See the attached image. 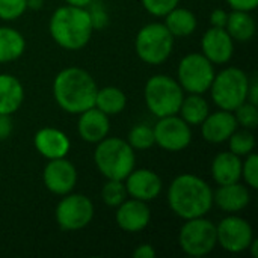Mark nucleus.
<instances>
[{
  "mask_svg": "<svg viewBox=\"0 0 258 258\" xmlns=\"http://www.w3.org/2000/svg\"><path fill=\"white\" fill-rule=\"evenodd\" d=\"M127 142H128V145L135 151L150 150L153 145H156L154 144V132H153V127H150L147 124H136L128 132Z\"/></svg>",
  "mask_w": 258,
  "mask_h": 258,
  "instance_id": "c85d7f7f",
  "label": "nucleus"
},
{
  "mask_svg": "<svg viewBox=\"0 0 258 258\" xmlns=\"http://www.w3.org/2000/svg\"><path fill=\"white\" fill-rule=\"evenodd\" d=\"M163 24L166 26V29L171 32L174 38H184V36H190L197 30L198 20L190 9L177 6L165 15Z\"/></svg>",
  "mask_w": 258,
  "mask_h": 258,
  "instance_id": "b1692460",
  "label": "nucleus"
},
{
  "mask_svg": "<svg viewBox=\"0 0 258 258\" xmlns=\"http://www.w3.org/2000/svg\"><path fill=\"white\" fill-rule=\"evenodd\" d=\"M231 9L234 11H248L252 12L258 6V0H227Z\"/></svg>",
  "mask_w": 258,
  "mask_h": 258,
  "instance_id": "4c0bfd02",
  "label": "nucleus"
},
{
  "mask_svg": "<svg viewBox=\"0 0 258 258\" xmlns=\"http://www.w3.org/2000/svg\"><path fill=\"white\" fill-rule=\"evenodd\" d=\"M94 162L106 180H125L136 166V151L121 138H104L95 144Z\"/></svg>",
  "mask_w": 258,
  "mask_h": 258,
  "instance_id": "20e7f679",
  "label": "nucleus"
},
{
  "mask_svg": "<svg viewBox=\"0 0 258 258\" xmlns=\"http://www.w3.org/2000/svg\"><path fill=\"white\" fill-rule=\"evenodd\" d=\"M27 11L26 0H0V20L14 21Z\"/></svg>",
  "mask_w": 258,
  "mask_h": 258,
  "instance_id": "473e14b6",
  "label": "nucleus"
},
{
  "mask_svg": "<svg viewBox=\"0 0 258 258\" xmlns=\"http://www.w3.org/2000/svg\"><path fill=\"white\" fill-rule=\"evenodd\" d=\"M201 135L206 142L210 144H224L228 138L239 128L234 113L230 110H216L210 112L207 118L201 122Z\"/></svg>",
  "mask_w": 258,
  "mask_h": 258,
  "instance_id": "f3484780",
  "label": "nucleus"
},
{
  "mask_svg": "<svg viewBox=\"0 0 258 258\" xmlns=\"http://www.w3.org/2000/svg\"><path fill=\"white\" fill-rule=\"evenodd\" d=\"M144 9L154 17H165L169 11L178 6L180 0H141Z\"/></svg>",
  "mask_w": 258,
  "mask_h": 258,
  "instance_id": "f704fd0d",
  "label": "nucleus"
},
{
  "mask_svg": "<svg viewBox=\"0 0 258 258\" xmlns=\"http://www.w3.org/2000/svg\"><path fill=\"white\" fill-rule=\"evenodd\" d=\"M48 32L59 47L76 51L88 45L94 27L86 8L65 5L53 12L48 21Z\"/></svg>",
  "mask_w": 258,
  "mask_h": 258,
  "instance_id": "7ed1b4c3",
  "label": "nucleus"
},
{
  "mask_svg": "<svg viewBox=\"0 0 258 258\" xmlns=\"http://www.w3.org/2000/svg\"><path fill=\"white\" fill-rule=\"evenodd\" d=\"M248 86L249 76L237 67H228L215 74L209 91L212 101L219 109L233 112L236 107L246 101Z\"/></svg>",
  "mask_w": 258,
  "mask_h": 258,
  "instance_id": "423d86ee",
  "label": "nucleus"
},
{
  "mask_svg": "<svg viewBox=\"0 0 258 258\" xmlns=\"http://www.w3.org/2000/svg\"><path fill=\"white\" fill-rule=\"evenodd\" d=\"M201 53L213 63H228L234 54V41L224 27H210L201 38Z\"/></svg>",
  "mask_w": 258,
  "mask_h": 258,
  "instance_id": "4468645a",
  "label": "nucleus"
},
{
  "mask_svg": "<svg viewBox=\"0 0 258 258\" xmlns=\"http://www.w3.org/2000/svg\"><path fill=\"white\" fill-rule=\"evenodd\" d=\"M178 245L189 257H206L216 246V225L206 216L184 221L178 233Z\"/></svg>",
  "mask_w": 258,
  "mask_h": 258,
  "instance_id": "6e6552de",
  "label": "nucleus"
},
{
  "mask_svg": "<svg viewBox=\"0 0 258 258\" xmlns=\"http://www.w3.org/2000/svg\"><path fill=\"white\" fill-rule=\"evenodd\" d=\"M24 50V36L14 27L0 26V63H8L20 59Z\"/></svg>",
  "mask_w": 258,
  "mask_h": 258,
  "instance_id": "393cba45",
  "label": "nucleus"
},
{
  "mask_svg": "<svg viewBox=\"0 0 258 258\" xmlns=\"http://www.w3.org/2000/svg\"><path fill=\"white\" fill-rule=\"evenodd\" d=\"M24 101V88L12 74H0V113H15Z\"/></svg>",
  "mask_w": 258,
  "mask_h": 258,
  "instance_id": "4be33fe9",
  "label": "nucleus"
},
{
  "mask_svg": "<svg viewBox=\"0 0 258 258\" xmlns=\"http://www.w3.org/2000/svg\"><path fill=\"white\" fill-rule=\"evenodd\" d=\"M156 255H157V252L153 248V245H150V243H142L133 251L135 258H156Z\"/></svg>",
  "mask_w": 258,
  "mask_h": 258,
  "instance_id": "58836bf2",
  "label": "nucleus"
},
{
  "mask_svg": "<svg viewBox=\"0 0 258 258\" xmlns=\"http://www.w3.org/2000/svg\"><path fill=\"white\" fill-rule=\"evenodd\" d=\"M216 239L224 251L240 254L248 251L254 240V230L246 219L237 215H228L216 225Z\"/></svg>",
  "mask_w": 258,
  "mask_h": 258,
  "instance_id": "f8f14e48",
  "label": "nucleus"
},
{
  "mask_svg": "<svg viewBox=\"0 0 258 258\" xmlns=\"http://www.w3.org/2000/svg\"><path fill=\"white\" fill-rule=\"evenodd\" d=\"M154 144L168 153H180L192 142V128L177 113L157 118L153 127Z\"/></svg>",
  "mask_w": 258,
  "mask_h": 258,
  "instance_id": "9b49d317",
  "label": "nucleus"
},
{
  "mask_svg": "<svg viewBox=\"0 0 258 258\" xmlns=\"http://www.w3.org/2000/svg\"><path fill=\"white\" fill-rule=\"evenodd\" d=\"M124 184L130 198L144 203H150L156 200L160 195L163 186L159 174L147 168H139V169L135 168L124 180Z\"/></svg>",
  "mask_w": 258,
  "mask_h": 258,
  "instance_id": "2eb2a0df",
  "label": "nucleus"
},
{
  "mask_svg": "<svg viewBox=\"0 0 258 258\" xmlns=\"http://www.w3.org/2000/svg\"><path fill=\"white\" fill-rule=\"evenodd\" d=\"M115 221L116 225L125 233H139L145 230L151 221L148 203L128 197L122 204L116 207Z\"/></svg>",
  "mask_w": 258,
  "mask_h": 258,
  "instance_id": "dca6fc26",
  "label": "nucleus"
},
{
  "mask_svg": "<svg viewBox=\"0 0 258 258\" xmlns=\"http://www.w3.org/2000/svg\"><path fill=\"white\" fill-rule=\"evenodd\" d=\"M67 5H71V6H77V8H86L92 0H65Z\"/></svg>",
  "mask_w": 258,
  "mask_h": 258,
  "instance_id": "79ce46f5",
  "label": "nucleus"
},
{
  "mask_svg": "<svg viewBox=\"0 0 258 258\" xmlns=\"http://www.w3.org/2000/svg\"><path fill=\"white\" fill-rule=\"evenodd\" d=\"M109 132H110L109 116L101 110H98L95 106L79 113L77 133L82 138V141L88 144H98L100 141L109 136Z\"/></svg>",
  "mask_w": 258,
  "mask_h": 258,
  "instance_id": "6ab92c4d",
  "label": "nucleus"
},
{
  "mask_svg": "<svg viewBox=\"0 0 258 258\" xmlns=\"http://www.w3.org/2000/svg\"><path fill=\"white\" fill-rule=\"evenodd\" d=\"M42 181L48 192L63 197L77 184V169L67 157L48 160L42 171Z\"/></svg>",
  "mask_w": 258,
  "mask_h": 258,
  "instance_id": "ddd939ff",
  "label": "nucleus"
},
{
  "mask_svg": "<svg viewBox=\"0 0 258 258\" xmlns=\"http://www.w3.org/2000/svg\"><path fill=\"white\" fill-rule=\"evenodd\" d=\"M237 125L246 130H255L258 127V106L249 101L242 103L239 107L233 110Z\"/></svg>",
  "mask_w": 258,
  "mask_h": 258,
  "instance_id": "7c9ffc66",
  "label": "nucleus"
},
{
  "mask_svg": "<svg viewBox=\"0 0 258 258\" xmlns=\"http://www.w3.org/2000/svg\"><path fill=\"white\" fill-rule=\"evenodd\" d=\"M35 150L47 160L67 157L71 148L70 138L59 128L42 127L35 133L33 138Z\"/></svg>",
  "mask_w": 258,
  "mask_h": 258,
  "instance_id": "a211bd4d",
  "label": "nucleus"
},
{
  "mask_svg": "<svg viewBox=\"0 0 258 258\" xmlns=\"http://www.w3.org/2000/svg\"><path fill=\"white\" fill-rule=\"evenodd\" d=\"M101 198L104 204L112 209H116L119 204H122L128 198L124 180H107L101 189Z\"/></svg>",
  "mask_w": 258,
  "mask_h": 258,
  "instance_id": "c756f323",
  "label": "nucleus"
},
{
  "mask_svg": "<svg viewBox=\"0 0 258 258\" xmlns=\"http://www.w3.org/2000/svg\"><path fill=\"white\" fill-rule=\"evenodd\" d=\"M94 106L107 116H115L125 109L127 97L124 91L116 86H104L101 89L98 88Z\"/></svg>",
  "mask_w": 258,
  "mask_h": 258,
  "instance_id": "bb28decb",
  "label": "nucleus"
},
{
  "mask_svg": "<svg viewBox=\"0 0 258 258\" xmlns=\"http://www.w3.org/2000/svg\"><path fill=\"white\" fill-rule=\"evenodd\" d=\"M212 177L218 186L237 183L242 178V157L228 151L216 154L210 166Z\"/></svg>",
  "mask_w": 258,
  "mask_h": 258,
  "instance_id": "412c9836",
  "label": "nucleus"
},
{
  "mask_svg": "<svg viewBox=\"0 0 258 258\" xmlns=\"http://www.w3.org/2000/svg\"><path fill=\"white\" fill-rule=\"evenodd\" d=\"M209 113L210 106L209 101L203 97V94H189L187 97L184 95L177 115L192 127L201 125V122L207 118Z\"/></svg>",
  "mask_w": 258,
  "mask_h": 258,
  "instance_id": "a878e982",
  "label": "nucleus"
},
{
  "mask_svg": "<svg viewBox=\"0 0 258 258\" xmlns=\"http://www.w3.org/2000/svg\"><path fill=\"white\" fill-rule=\"evenodd\" d=\"M227 20H228V12L222 8H218L215 11H212L210 14V24L212 27H224L227 26Z\"/></svg>",
  "mask_w": 258,
  "mask_h": 258,
  "instance_id": "e433bc0d",
  "label": "nucleus"
},
{
  "mask_svg": "<svg viewBox=\"0 0 258 258\" xmlns=\"http://www.w3.org/2000/svg\"><path fill=\"white\" fill-rule=\"evenodd\" d=\"M213 63L203 53H189L177 68V82L187 94H206L215 77Z\"/></svg>",
  "mask_w": 258,
  "mask_h": 258,
  "instance_id": "1a4fd4ad",
  "label": "nucleus"
},
{
  "mask_svg": "<svg viewBox=\"0 0 258 258\" xmlns=\"http://www.w3.org/2000/svg\"><path fill=\"white\" fill-rule=\"evenodd\" d=\"M251 203V190L246 184L240 181L219 186L213 192V206H218L222 212L228 215H237L243 212Z\"/></svg>",
  "mask_w": 258,
  "mask_h": 258,
  "instance_id": "aec40b11",
  "label": "nucleus"
},
{
  "mask_svg": "<svg viewBox=\"0 0 258 258\" xmlns=\"http://www.w3.org/2000/svg\"><path fill=\"white\" fill-rule=\"evenodd\" d=\"M245 157L246 159L242 160V178L249 189L255 190L258 187V156L251 153Z\"/></svg>",
  "mask_w": 258,
  "mask_h": 258,
  "instance_id": "72a5a7b5",
  "label": "nucleus"
},
{
  "mask_svg": "<svg viewBox=\"0 0 258 258\" xmlns=\"http://www.w3.org/2000/svg\"><path fill=\"white\" fill-rule=\"evenodd\" d=\"M88 14L92 23L94 30H103L109 26V12L104 6L103 2L100 0H92L88 6Z\"/></svg>",
  "mask_w": 258,
  "mask_h": 258,
  "instance_id": "2f4dec72",
  "label": "nucleus"
},
{
  "mask_svg": "<svg viewBox=\"0 0 258 258\" xmlns=\"http://www.w3.org/2000/svg\"><path fill=\"white\" fill-rule=\"evenodd\" d=\"M144 98L148 110L156 118H162L178 113L184 91L174 77L168 74H156L147 80Z\"/></svg>",
  "mask_w": 258,
  "mask_h": 258,
  "instance_id": "39448f33",
  "label": "nucleus"
},
{
  "mask_svg": "<svg viewBox=\"0 0 258 258\" xmlns=\"http://www.w3.org/2000/svg\"><path fill=\"white\" fill-rule=\"evenodd\" d=\"M138 57L148 65L166 62L174 50V36L163 23H148L139 29L135 39Z\"/></svg>",
  "mask_w": 258,
  "mask_h": 258,
  "instance_id": "0eeeda50",
  "label": "nucleus"
},
{
  "mask_svg": "<svg viewBox=\"0 0 258 258\" xmlns=\"http://www.w3.org/2000/svg\"><path fill=\"white\" fill-rule=\"evenodd\" d=\"M94 213V204L86 195L70 192L57 203L54 218L62 231H79L92 222Z\"/></svg>",
  "mask_w": 258,
  "mask_h": 258,
  "instance_id": "9d476101",
  "label": "nucleus"
},
{
  "mask_svg": "<svg viewBox=\"0 0 258 258\" xmlns=\"http://www.w3.org/2000/svg\"><path fill=\"white\" fill-rule=\"evenodd\" d=\"M225 30L236 42H249L257 32L255 18L248 11H234L228 12V20Z\"/></svg>",
  "mask_w": 258,
  "mask_h": 258,
  "instance_id": "5701e85b",
  "label": "nucleus"
},
{
  "mask_svg": "<svg viewBox=\"0 0 258 258\" xmlns=\"http://www.w3.org/2000/svg\"><path fill=\"white\" fill-rule=\"evenodd\" d=\"M27 2V9L32 11H39L44 6V0H26Z\"/></svg>",
  "mask_w": 258,
  "mask_h": 258,
  "instance_id": "a19ab883",
  "label": "nucleus"
},
{
  "mask_svg": "<svg viewBox=\"0 0 258 258\" xmlns=\"http://www.w3.org/2000/svg\"><path fill=\"white\" fill-rule=\"evenodd\" d=\"M227 142H228L230 151L237 154L239 157H245V156L254 153L255 145H257V141H255L252 130H246V128H242V130L237 128L228 138Z\"/></svg>",
  "mask_w": 258,
  "mask_h": 258,
  "instance_id": "cd10ccee",
  "label": "nucleus"
},
{
  "mask_svg": "<svg viewBox=\"0 0 258 258\" xmlns=\"http://www.w3.org/2000/svg\"><path fill=\"white\" fill-rule=\"evenodd\" d=\"M248 251H251V255L254 258H258V240L254 237V240L251 242V245H249V248H248Z\"/></svg>",
  "mask_w": 258,
  "mask_h": 258,
  "instance_id": "37998d69",
  "label": "nucleus"
},
{
  "mask_svg": "<svg viewBox=\"0 0 258 258\" xmlns=\"http://www.w3.org/2000/svg\"><path fill=\"white\" fill-rule=\"evenodd\" d=\"M51 89L54 101L63 112L79 115L94 107L98 86L86 70L68 67L56 74Z\"/></svg>",
  "mask_w": 258,
  "mask_h": 258,
  "instance_id": "f03ea898",
  "label": "nucleus"
},
{
  "mask_svg": "<svg viewBox=\"0 0 258 258\" xmlns=\"http://www.w3.org/2000/svg\"><path fill=\"white\" fill-rule=\"evenodd\" d=\"M168 206L183 221L201 218L213 207V190L204 178L180 174L168 187Z\"/></svg>",
  "mask_w": 258,
  "mask_h": 258,
  "instance_id": "f257e3e1",
  "label": "nucleus"
},
{
  "mask_svg": "<svg viewBox=\"0 0 258 258\" xmlns=\"http://www.w3.org/2000/svg\"><path fill=\"white\" fill-rule=\"evenodd\" d=\"M246 101H249V103L257 104L258 106V82L255 76L249 77V86H248V97H246Z\"/></svg>",
  "mask_w": 258,
  "mask_h": 258,
  "instance_id": "ea45409f",
  "label": "nucleus"
},
{
  "mask_svg": "<svg viewBox=\"0 0 258 258\" xmlns=\"http://www.w3.org/2000/svg\"><path fill=\"white\" fill-rule=\"evenodd\" d=\"M12 132H14V122H12L11 115L0 113V142L9 139Z\"/></svg>",
  "mask_w": 258,
  "mask_h": 258,
  "instance_id": "c9c22d12",
  "label": "nucleus"
}]
</instances>
